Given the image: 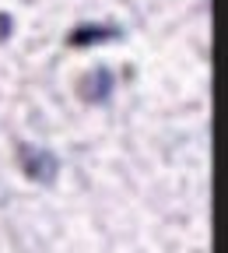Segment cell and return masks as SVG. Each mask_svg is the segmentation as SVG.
<instances>
[{
    "label": "cell",
    "mask_w": 228,
    "mask_h": 253,
    "mask_svg": "<svg viewBox=\"0 0 228 253\" xmlns=\"http://www.w3.org/2000/svg\"><path fill=\"white\" fill-rule=\"evenodd\" d=\"M21 169L36 179V183H49V179L56 176V158H53L49 151H42V148L25 144V148H21Z\"/></svg>",
    "instance_id": "1"
},
{
    "label": "cell",
    "mask_w": 228,
    "mask_h": 253,
    "mask_svg": "<svg viewBox=\"0 0 228 253\" xmlns=\"http://www.w3.org/2000/svg\"><path fill=\"white\" fill-rule=\"evenodd\" d=\"M81 91H84V99L88 102H102L106 95L113 91V78H109V71H95V74H88L84 81H81Z\"/></svg>",
    "instance_id": "2"
}]
</instances>
